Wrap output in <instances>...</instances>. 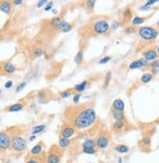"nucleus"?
<instances>
[{
    "label": "nucleus",
    "mask_w": 159,
    "mask_h": 163,
    "mask_svg": "<svg viewBox=\"0 0 159 163\" xmlns=\"http://www.w3.org/2000/svg\"><path fill=\"white\" fill-rule=\"evenodd\" d=\"M62 150L58 149L57 147H52L50 152H49L48 155L46 157V162L47 163H60L62 158Z\"/></svg>",
    "instance_id": "nucleus-6"
},
{
    "label": "nucleus",
    "mask_w": 159,
    "mask_h": 163,
    "mask_svg": "<svg viewBox=\"0 0 159 163\" xmlns=\"http://www.w3.org/2000/svg\"><path fill=\"white\" fill-rule=\"evenodd\" d=\"M80 99H81V95L80 94H75V95L73 96V103H79V101H80Z\"/></svg>",
    "instance_id": "nucleus-42"
},
{
    "label": "nucleus",
    "mask_w": 159,
    "mask_h": 163,
    "mask_svg": "<svg viewBox=\"0 0 159 163\" xmlns=\"http://www.w3.org/2000/svg\"><path fill=\"white\" fill-rule=\"evenodd\" d=\"M36 139V136L35 135H32L30 138H29V142H33L34 140Z\"/></svg>",
    "instance_id": "nucleus-47"
},
{
    "label": "nucleus",
    "mask_w": 159,
    "mask_h": 163,
    "mask_svg": "<svg viewBox=\"0 0 159 163\" xmlns=\"http://www.w3.org/2000/svg\"><path fill=\"white\" fill-rule=\"evenodd\" d=\"M114 149H115L117 152H119V154H128L129 150H130V149H129L128 145H122V144L115 145V147H114Z\"/></svg>",
    "instance_id": "nucleus-21"
},
{
    "label": "nucleus",
    "mask_w": 159,
    "mask_h": 163,
    "mask_svg": "<svg viewBox=\"0 0 159 163\" xmlns=\"http://www.w3.org/2000/svg\"><path fill=\"white\" fill-rule=\"evenodd\" d=\"M46 97H47V95H46L45 90H42L38 93V100L40 103H45L46 102V100H45Z\"/></svg>",
    "instance_id": "nucleus-31"
},
{
    "label": "nucleus",
    "mask_w": 159,
    "mask_h": 163,
    "mask_svg": "<svg viewBox=\"0 0 159 163\" xmlns=\"http://www.w3.org/2000/svg\"><path fill=\"white\" fill-rule=\"evenodd\" d=\"M83 61V51L82 50H79L77 52V54L74 57V63L77 64V65H80Z\"/></svg>",
    "instance_id": "nucleus-28"
},
{
    "label": "nucleus",
    "mask_w": 159,
    "mask_h": 163,
    "mask_svg": "<svg viewBox=\"0 0 159 163\" xmlns=\"http://www.w3.org/2000/svg\"><path fill=\"white\" fill-rule=\"evenodd\" d=\"M111 60V57H109V56H106V57H104V58H101L100 61H99V64L100 65H106V64H108L109 61Z\"/></svg>",
    "instance_id": "nucleus-38"
},
{
    "label": "nucleus",
    "mask_w": 159,
    "mask_h": 163,
    "mask_svg": "<svg viewBox=\"0 0 159 163\" xmlns=\"http://www.w3.org/2000/svg\"><path fill=\"white\" fill-rule=\"evenodd\" d=\"M62 22H63V20H62V17H55L51 20L50 24H51V26L53 28H60V26H61Z\"/></svg>",
    "instance_id": "nucleus-22"
},
{
    "label": "nucleus",
    "mask_w": 159,
    "mask_h": 163,
    "mask_svg": "<svg viewBox=\"0 0 159 163\" xmlns=\"http://www.w3.org/2000/svg\"><path fill=\"white\" fill-rule=\"evenodd\" d=\"M32 54H33V57L38 58V57H41L42 55H43V50H42L41 48H34Z\"/></svg>",
    "instance_id": "nucleus-34"
},
{
    "label": "nucleus",
    "mask_w": 159,
    "mask_h": 163,
    "mask_svg": "<svg viewBox=\"0 0 159 163\" xmlns=\"http://www.w3.org/2000/svg\"><path fill=\"white\" fill-rule=\"evenodd\" d=\"M112 108H113V110L124 112L125 105H124V102L121 100V99H116V100H114L113 103H112Z\"/></svg>",
    "instance_id": "nucleus-13"
},
{
    "label": "nucleus",
    "mask_w": 159,
    "mask_h": 163,
    "mask_svg": "<svg viewBox=\"0 0 159 163\" xmlns=\"http://www.w3.org/2000/svg\"><path fill=\"white\" fill-rule=\"evenodd\" d=\"M150 145H151V138L150 136H143V139L140 142V147L141 149L145 150V152H147V150L150 149Z\"/></svg>",
    "instance_id": "nucleus-11"
},
{
    "label": "nucleus",
    "mask_w": 159,
    "mask_h": 163,
    "mask_svg": "<svg viewBox=\"0 0 159 163\" xmlns=\"http://www.w3.org/2000/svg\"><path fill=\"white\" fill-rule=\"evenodd\" d=\"M11 147L14 152H22L26 149V142L22 136L15 135L11 140Z\"/></svg>",
    "instance_id": "nucleus-3"
},
{
    "label": "nucleus",
    "mask_w": 159,
    "mask_h": 163,
    "mask_svg": "<svg viewBox=\"0 0 159 163\" xmlns=\"http://www.w3.org/2000/svg\"><path fill=\"white\" fill-rule=\"evenodd\" d=\"M45 127H46L45 125H37V126H34V127L31 129L32 135H36V134H38V133H41L42 131H44Z\"/></svg>",
    "instance_id": "nucleus-29"
},
{
    "label": "nucleus",
    "mask_w": 159,
    "mask_h": 163,
    "mask_svg": "<svg viewBox=\"0 0 159 163\" xmlns=\"http://www.w3.org/2000/svg\"><path fill=\"white\" fill-rule=\"evenodd\" d=\"M71 145V141L69 139H66V138H60L59 140V147H62V149H66V147H68L69 145Z\"/></svg>",
    "instance_id": "nucleus-25"
},
{
    "label": "nucleus",
    "mask_w": 159,
    "mask_h": 163,
    "mask_svg": "<svg viewBox=\"0 0 159 163\" xmlns=\"http://www.w3.org/2000/svg\"><path fill=\"white\" fill-rule=\"evenodd\" d=\"M47 3H48V1H47V0H40V1L37 3L36 6H37V8H40V7L44 6V5H46Z\"/></svg>",
    "instance_id": "nucleus-43"
},
{
    "label": "nucleus",
    "mask_w": 159,
    "mask_h": 163,
    "mask_svg": "<svg viewBox=\"0 0 159 163\" xmlns=\"http://www.w3.org/2000/svg\"><path fill=\"white\" fill-rule=\"evenodd\" d=\"M13 3H14V5H21L23 3V1H22V0H14Z\"/></svg>",
    "instance_id": "nucleus-46"
},
{
    "label": "nucleus",
    "mask_w": 159,
    "mask_h": 163,
    "mask_svg": "<svg viewBox=\"0 0 159 163\" xmlns=\"http://www.w3.org/2000/svg\"><path fill=\"white\" fill-rule=\"evenodd\" d=\"M26 86V82H22L21 84H19L18 87L16 89V92H20V91H22L23 89Z\"/></svg>",
    "instance_id": "nucleus-41"
},
{
    "label": "nucleus",
    "mask_w": 159,
    "mask_h": 163,
    "mask_svg": "<svg viewBox=\"0 0 159 163\" xmlns=\"http://www.w3.org/2000/svg\"><path fill=\"white\" fill-rule=\"evenodd\" d=\"M95 5H96L95 0H88V1L86 2V7L89 10H93L94 7H95Z\"/></svg>",
    "instance_id": "nucleus-37"
},
{
    "label": "nucleus",
    "mask_w": 159,
    "mask_h": 163,
    "mask_svg": "<svg viewBox=\"0 0 159 163\" xmlns=\"http://www.w3.org/2000/svg\"><path fill=\"white\" fill-rule=\"evenodd\" d=\"M143 58H145L147 62H154L157 60V58H158L157 51L152 48L147 49L146 51H145L143 53Z\"/></svg>",
    "instance_id": "nucleus-10"
},
{
    "label": "nucleus",
    "mask_w": 159,
    "mask_h": 163,
    "mask_svg": "<svg viewBox=\"0 0 159 163\" xmlns=\"http://www.w3.org/2000/svg\"><path fill=\"white\" fill-rule=\"evenodd\" d=\"M72 95V91L71 90H66V91H64V92H62L61 93V98H63V99H66V98H68V97H70V96Z\"/></svg>",
    "instance_id": "nucleus-36"
},
{
    "label": "nucleus",
    "mask_w": 159,
    "mask_h": 163,
    "mask_svg": "<svg viewBox=\"0 0 159 163\" xmlns=\"http://www.w3.org/2000/svg\"><path fill=\"white\" fill-rule=\"evenodd\" d=\"M97 118L96 112L93 108L85 107L81 108L77 112V114L73 117V120L71 121V124L75 129L84 130L91 127L95 123Z\"/></svg>",
    "instance_id": "nucleus-1"
},
{
    "label": "nucleus",
    "mask_w": 159,
    "mask_h": 163,
    "mask_svg": "<svg viewBox=\"0 0 159 163\" xmlns=\"http://www.w3.org/2000/svg\"><path fill=\"white\" fill-rule=\"evenodd\" d=\"M87 84H88V81H87V80H84V81H82L81 83L76 84V85L74 86V91H75V92H77L78 94L82 93L86 89Z\"/></svg>",
    "instance_id": "nucleus-20"
},
{
    "label": "nucleus",
    "mask_w": 159,
    "mask_h": 163,
    "mask_svg": "<svg viewBox=\"0 0 159 163\" xmlns=\"http://www.w3.org/2000/svg\"><path fill=\"white\" fill-rule=\"evenodd\" d=\"M76 133L75 128L72 125H64L61 130V136L62 138H66V139H70L72 136Z\"/></svg>",
    "instance_id": "nucleus-8"
},
{
    "label": "nucleus",
    "mask_w": 159,
    "mask_h": 163,
    "mask_svg": "<svg viewBox=\"0 0 159 163\" xmlns=\"http://www.w3.org/2000/svg\"><path fill=\"white\" fill-rule=\"evenodd\" d=\"M111 80V72L110 71H108L106 74V77H105V83H104V89H106L108 87L109 85V82Z\"/></svg>",
    "instance_id": "nucleus-30"
},
{
    "label": "nucleus",
    "mask_w": 159,
    "mask_h": 163,
    "mask_svg": "<svg viewBox=\"0 0 159 163\" xmlns=\"http://www.w3.org/2000/svg\"><path fill=\"white\" fill-rule=\"evenodd\" d=\"M112 116L115 120H125V114L124 112L112 110Z\"/></svg>",
    "instance_id": "nucleus-24"
},
{
    "label": "nucleus",
    "mask_w": 159,
    "mask_h": 163,
    "mask_svg": "<svg viewBox=\"0 0 159 163\" xmlns=\"http://www.w3.org/2000/svg\"><path fill=\"white\" fill-rule=\"evenodd\" d=\"M52 11H53V14H55V15L58 14V10H57V9H53Z\"/></svg>",
    "instance_id": "nucleus-48"
},
{
    "label": "nucleus",
    "mask_w": 159,
    "mask_h": 163,
    "mask_svg": "<svg viewBox=\"0 0 159 163\" xmlns=\"http://www.w3.org/2000/svg\"><path fill=\"white\" fill-rule=\"evenodd\" d=\"M82 152L86 154H95L97 152V147H89V149H82Z\"/></svg>",
    "instance_id": "nucleus-32"
},
{
    "label": "nucleus",
    "mask_w": 159,
    "mask_h": 163,
    "mask_svg": "<svg viewBox=\"0 0 159 163\" xmlns=\"http://www.w3.org/2000/svg\"><path fill=\"white\" fill-rule=\"evenodd\" d=\"M96 147L99 149H106L110 143V137L106 132H101L96 138Z\"/></svg>",
    "instance_id": "nucleus-5"
},
{
    "label": "nucleus",
    "mask_w": 159,
    "mask_h": 163,
    "mask_svg": "<svg viewBox=\"0 0 159 163\" xmlns=\"http://www.w3.org/2000/svg\"><path fill=\"white\" fill-rule=\"evenodd\" d=\"M71 28H72V26H71L70 24L68 23V22L66 21H63L61 24V26H60V30L62 31V32L66 33V32H68V31L71 30Z\"/></svg>",
    "instance_id": "nucleus-19"
},
{
    "label": "nucleus",
    "mask_w": 159,
    "mask_h": 163,
    "mask_svg": "<svg viewBox=\"0 0 159 163\" xmlns=\"http://www.w3.org/2000/svg\"><path fill=\"white\" fill-rule=\"evenodd\" d=\"M110 28V26L106 20H98L93 24V30L96 34L106 33Z\"/></svg>",
    "instance_id": "nucleus-4"
},
{
    "label": "nucleus",
    "mask_w": 159,
    "mask_h": 163,
    "mask_svg": "<svg viewBox=\"0 0 159 163\" xmlns=\"http://www.w3.org/2000/svg\"><path fill=\"white\" fill-rule=\"evenodd\" d=\"M125 32L127 34H132L134 32H136V29L134 28V26H128V28L125 29Z\"/></svg>",
    "instance_id": "nucleus-40"
},
{
    "label": "nucleus",
    "mask_w": 159,
    "mask_h": 163,
    "mask_svg": "<svg viewBox=\"0 0 159 163\" xmlns=\"http://www.w3.org/2000/svg\"><path fill=\"white\" fill-rule=\"evenodd\" d=\"M82 149H89V147H97L96 141L93 139H87L81 144Z\"/></svg>",
    "instance_id": "nucleus-18"
},
{
    "label": "nucleus",
    "mask_w": 159,
    "mask_h": 163,
    "mask_svg": "<svg viewBox=\"0 0 159 163\" xmlns=\"http://www.w3.org/2000/svg\"><path fill=\"white\" fill-rule=\"evenodd\" d=\"M145 17H135V18L132 19V24L134 26H140V24L145 23Z\"/></svg>",
    "instance_id": "nucleus-27"
},
{
    "label": "nucleus",
    "mask_w": 159,
    "mask_h": 163,
    "mask_svg": "<svg viewBox=\"0 0 159 163\" xmlns=\"http://www.w3.org/2000/svg\"><path fill=\"white\" fill-rule=\"evenodd\" d=\"M159 30L152 26H141L138 29L139 36L143 40H154L158 36Z\"/></svg>",
    "instance_id": "nucleus-2"
},
{
    "label": "nucleus",
    "mask_w": 159,
    "mask_h": 163,
    "mask_svg": "<svg viewBox=\"0 0 159 163\" xmlns=\"http://www.w3.org/2000/svg\"><path fill=\"white\" fill-rule=\"evenodd\" d=\"M123 17H124V19H126V20H130L131 17H132V12H131V10L129 8L124 10V11H123Z\"/></svg>",
    "instance_id": "nucleus-35"
},
{
    "label": "nucleus",
    "mask_w": 159,
    "mask_h": 163,
    "mask_svg": "<svg viewBox=\"0 0 159 163\" xmlns=\"http://www.w3.org/2000/svg\"><path fill=\"white\" fill-rule=\"evenodd\" d=\"M26 163H43V162H42V158L38 155V156H33L31 158H29L26 161Z\"/></svg>",
    "instance_id": "nucleus-33"
},
{
    "label": "nucleus",
    "mask_w": 159,
    "mask_h": 163,
    "mask_svg": "<svg viewBox=\"0 0 159 163\" xmlns=\"http://www.w3.org/2000/svg\"><path fill=\"white\" fill-rule=\"evenodd\" d=\"M152 78H153V75L151 74V73L145 72V73H143V74L141 75V83H148V82H150V81L152 80Z\"/></svg>",
    "instance_id": "nucleus-26"
},
{
    "label": "nucleus",
    "mask_w": 159,
    "mask_h": 163,
    "mask_svg": "<svg viewBox=\"0 0 159 163\" xmlns=\"http://www.w3.org/2000/svg\"><path fill=\"white\" fill-rule=\"evenodd\" d=\"M124 128H125V120H115L111 126V129L116 133L122 132Z\"/></svg>",
    "instance_id": "nucleus-12"
},
{
    "label": "nucleus",
    "mask_w": 159,
    "mask_h": 163,
    "mask_svg": "<svg viewBox=\"0 0 159 163\" xmlns=\"http://www.w3.org/2000/svg\"><path fill=\"white\" fill-rule=\"evenodd\" d=\"M156 26H158V28H159V21L157 22V23H156Z\"/></svg>",
    "instance_id": "nucleus-51"
},
{
    "label": "nucleus",
    "mask_w": 159,
    "mask_h": 163,
    "mask_svg": "<svg viewBox=\"0 0 159 163\" xmlns=\"http://www.w3.org/2000/svg\"><path fill=\"white\" fill-rule=\"evenodd\" d=\"M24 108V105L21 103H14V105H11L10 107H8L6 108L7 112H20Z\"/></svg>",
    "instance_id": "nucleus-14"
},
{
    "label": "nucleus",
    "mask_w": 159,
    "mask_h": 163,
    "mask_svg": "<svg viewBox=\"0 0 159 163\" xmlns=\"http://www.w3.org/2000/svg\"><path fill=\"white\" fill-rule=\"evenodd\" d=\"M147 66H148V62L146 61L145 58H141L139 59V60L132 62V63L129 65V68H130V70H137V68H141Z\"/></svg>",
    "instance_id": "nucleus-9"
},
{
    "label": "nucleus",
    "mask_w": 159,
    "mask_h": 163,
    "mask_svg": "<svg viewBox=\"0 0 159 163\" xmlns=\"http://www.w3.org/2000/svg\"><path fill=\"white\" fill-rule=\"evenodd\" d=\"M0 94H1V89H0Z\"/></svg>",
    "instance_id": "nucleus-52"
},
{
    "label": "nucleus",
    "mask_w": 159,
    "mask_h": 163,
    "mask_svg": "<svg viewBox=\"0 0 159 163\" xmlns=\"http://www.w3.org/2000/svg\"><path fill=\"white\" fill-rule=\"evenodd\" d=\"M150 71L152 74H154V75L158 74L159 73V61L158 60L152 62V63L150 65Z\"/></svg>",
    "instance_id": "nucleus-23"
},
{
    "label": "nucleus",
    "mask_w": 159,
    "mask_h": 163,
    "mask_svg": "<svg viewBox=\"0 0 159 163\" xmlns=\"http://www.w3.org/2000/svg\"><path fill=\"white\" fill-rule=\"evenodd\" d=\"M12 86H13V81H11V80L7 81V82L4 84V87L6 88V89H9V88H11Z\"/></svg>",
    "instance_id": "nucleus-45"
},
{
    "label": "nucleus",
    "mask_w": 159,
    "mask_h": 163,
    "mask_svg": "<svg viewBox=\"0 0 159 163\" xmlns=\"http://www.w3.org/2000/svg\"><path fill=\"white\" fill-rule=\"evenodd\" d=\"M118 163H122V158H118Z\"/></svg>",
    "instance_id": "nucleus-49"
},
{
    "label": "nucleus",
    "mask_w": 159,
    "mask_h": 163,
    "mask_svg": "<svg viewBox=\"0 0 159 163\" xmlns=\"http://www.w3.org/2000/svg\"><path fill=\"white\" fill-rule=\"evenodd\" d=\"M0 11L5 14H9L11 11V3L9 1H2L0 3Z\"/></svg>",
    "instance_id": "nucleus-16"
},
{
    "label": "nucleus",
    "mask_w": 159,
    "mask_h": 163,
    "mask_svg": "<svg viewBox=\"0 0 159 163\" xmlns=\"http://www.w3.org/2000/svg\"><path fill=\"white\" fill-rule=\"evenodd\" d=\"M120 26H121V24L119 23V22L115 21V22H113L112 24H111V26H110V28H111V29H113V30H115V29H117V28H120Z\"/></svg>",
    "instance_id": "nucleus-39"
},
{
    "label": "nucleus",
    "mask_w": 159,
    "mask_h": 163,
    "mask_svg": "<svg viewBox=\"0 0 159 163\" xmlns=\"http://www.w3.org/2000/svg\"><path fill=\"white\" fill-rule=\"evenodd\" d=\"M11 137L7 132H0V150H6L11 147Z\"/></svg>",
    "instance_id": "nucleus-7"
},
{
    "label": "nucleus",
    "mask_w": 159,
    "mask_h": 163,
    "mask_svg": "<svg viewBox=\"0 0 159 163\" xmlns=\"http://www.w3.org/2000/svg\"><path fill=\"white\" fill-rule=\"evenodd\" d=\"M42 154V143H39L30 149V154L33 156H38Z\"/></svg>",
    "instance_id": "nucleus-17"
},
{
    "label": "nucleus",
    "mask_w": 159,
    "mask_h": 163,
    "mask_svg": "<svg viewBox=\"0 0 159 163\" xmlns=\"http://www.w3.org/2000/svg\"><path fill=\"white\" fill-rule=\"evenodd\" d=\"M52 7H53V2H48L44 10H45L46 12H48V11H50V10L52 9Z\"/></svg>",
    "instance_id": "nucleus-44"
},
{
    "label": "nucleus",
    "mask_w": 159,
    "mask_h": 163,
    "mask_svg": "<svg viewBox=\"0 0 159 163\" xmlns=\"http://www.w3.org/2000/svg\"><path fill=\"white\" fill-rule=\"evenodd\" d=\"M156 51H157V54H158V56H159V45H158V47H157V50H156Z\"/></svg>",
    "instance_id": "nucleus-50"
},
{
    "label": "nucleus",
    "mask_w": 159,
    "mask_h": 163,
    "mask_svg": "<svg viewBox=\"0 0 159 163\" xmlns=\"http://www.w3.org/2000/svg\"><path fill=\"white\" fill-rule=\"evenodd\" d=\"M3 70L6 73L12 74V73H14L15 70H16V66H15L12 63H10V62H7V63H5L3 65Z\"/></svg>",
    "instance_id": "nucleus-15"
}]
</instances>
